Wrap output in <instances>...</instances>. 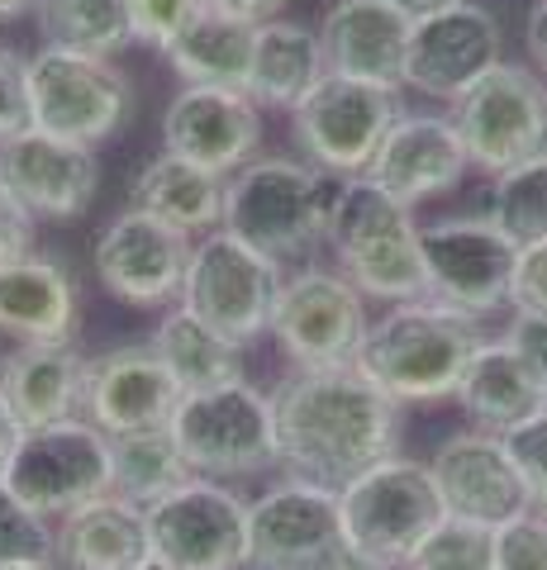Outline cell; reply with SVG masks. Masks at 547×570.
Returning a JSON list of instances; mask_svg holds the SVG:
<instances>
[{
	"label": "cell",
	"mask_w": 547,
	"mask_h": 570,
	"mask_svg": "<svg viewBox=\"0 0 547 570\" xmlns=\"http://www.w3.org/2000/svg\"><path fill=\"white\" fill-rule=\"evenodd\" d=\"M272 419L276 466L291 480L343 490L395 456L400 404L358 366H291L272 390Z\"/></svg>",
	"instance_id": "1"
},
{
	"label": "cell",
	"mask_w": 547,
	"mask_h": 570,
	"mask_svg": "<svg viewBox=\"0 0 547 570\" xmlns=\"http://www.w3.org/2000/svg\"><path fill=\"white\" fill-rule=\"evenodd\" d=\"M481 343L486 333L471 314L448 309L438 299H410V305H391V314L372 318L352 366L385 400L433 404V400H457L467 362Z\"/></svg>",
	"instance_id": "2"
},
{
	"label": "cell",
	"mask_w": 547,
	"mask_h": 570,
	"mask_svg": "<svg viewBox=\"0 0 547 570\" xmlns=\"http://www.w3.org/2000/svg\"><path fill=\"white\" fill-rule=\"evenodd\" d=\"M324 243L333 247V257H339V272L358 285L367 299H385V305L429 299L414 205L395 200L372 176H348V181H339Z\"/></svg>",
	"instance_id": "3"
},
{
	"label": "cell",
	"mask_w": 547,
	"mask_h": 570,
	"mask_svg": "<svg viewBox=\"0 0 547 570\" xmlns=\"http://www.w3.org/2000/svg\"><path fill=\"white\" fill-rule=\"evenodd\" d=\"M339 181L305 157H253L224 186V228L276 262L305 257L329 234Z\"/></svg>",
	"instance_id": "4"
},
{
	"label": "cell",
	"mask_w": 547,
	"mask_h": 570,
	"mask_svg": "<svg viewBox=\"0 0 547 570\" xmlns=\"http://www.w3.org/2000/svg\"><path fill=\"white\" fill-rule=\"evenodd\" d=\"M339 509L348 547L385 570H404L419 557V547L448 523L429 461L414 456L377 461L372 471H362L352 485L339 490Z\"/></svg>",
	"instance_id": "5"
},
{
	"label": "cell",
	"mask_w": 547,
	"mask_h": 570,
	"mask_svg": "<svg viewBox=\"0 0 547 570\" xmlns=\"http://www.w3.org/2000/svg\"><path fill=\"white\" fill-rule=\"evenodd\" d=\"M167 428L186 456V466L205 480L257 475L276 466L272 395L243 376L182 395Z\"/></svg>",
	"instance_id": "6"
},
{
	"label": "cell",
	"mask_w": 547,
	"mask_h": 570,
	"mask_svg": "<svg viewBox=\"0 0 547 570\" xmlns=\"http://www.w3.org/2000/svg\"><path fill=\"white\" fill-rule=\"evenodd\" d=\"M281 285H286V272L276 257L257 253L228 228H215L191 253L182 305L234 347H253L262 333H272Z\"/></svg>",
	"instance_id": "7"
},
{
	"label": "cell",
	"mask_w": 547,
	"mask_h": 570,
	"mask_svg": "<svg viewBox=\"0 0 547 570\" xmlns=\"http://www.w3.org/2000/svg\"><path fill=\"white\" fill-rule=\"evenodd\" d=\"M452 124L486 176L547 157V81L524 62H496L452 105Z\"/></svg>",
	"instance_id": "8"
},
{
	"label": "cell",
	"mask_w": 547,
	"mask_h": 570,
	"mask_svg": "<svg viewBox=\"0 0 547 570\" xmlns=\"http://www.w3.org/2000/svg\"><path fill=\"white\" fill-rule=\"evenodd\" d=\"M0 480L43 519H67L72 509L91 504L100 494H115L110 466V433H100L91 419H67L52 428H33L6 461Z\"/></svg>",
	"instance_id": "9"
},
{
	"label": "cell",
	"mask_w": 547,
	"mask_h": 570,
	"mask_svg": "<svg viewBox=\"0 0 547 570\" xmlns=\"http://www.w3.org/2000/svg\"><path fill=\"white\" fill-rule=\"evenodd\" d=\"M129 100V77L110 58H86L52 43L29 58V119L43 134L96 148L119 134Z\"/></svg>",
	"instance_id": "10"
},
{
	"label": "cell",
	"mask_w": 547,
	"mask_h": 570,
	"mask_svg": "<svg viewBox=\"0 0 547 570\" xmlns=\"http://www.w3.org/2000/svg\"><path fill=\"white\" fill-rule=\"evenodd\" d=\"M372 318L339 266H300L276 295L272 337L291 366H352Z\"/></svg>",
	"instance_id": "11"
},
{
	"label": "cell",
	"mask_w": 547,
	"mask_h": 570,
	"mask_svg": "<svg viewBox=\"0 0 547 570\" xmlns=\"http://www.w3.org/2000/svg\"><path fill=\"white\" fill-rule=\"evenodd\" d=\"M395 119H400L395 91L329 71L305 96V105L291 110V129H295V148L305 153L310 167L329 171L333 181H348V176H367Z\"/></svg>",
	"instance_id": "12"
},
{
	"label": "cell",
	"mask_w": 547,
	"mask_h": 570,
	"mask_svg": "<svg viewBox=\"0 0 547 570\" xmlns=\"http://www.w3.org/2000/svg\"><path fill=\"white\" fill-rule=\"evenodd\" d=\"M419 253H423V276H429V299L462 309L471 318L509 309L519 247L486 214L419 224Z\"/></svg>",
	"instance_id": "13"
},
{
	"label": "cell",
	"mask_w": 547,
	"mask_h": 570,
	"mask_svg": "<svg viewBox=\"0 0 547 570\" xmlns=\"http://www.w3.org/2000/svg\"><path fill=\"white\" fill-rule=\"evenodd\" d=\"M148 513V547L176 570H248V504L219 480L191 475Z\"/></svg>",
	"instance_id": "14"
},
{
	"label": "cell",
	"mask_w": 547,
	"mask_h": 570,
	"mask_svg": "<svg viewBox=\"0 0 547 570\" xmlns=\"http://www.w3.org/2000/svg\"><path fill=\"white\" fill-rule=\"evenodd\" d=\"M343 547L339 490L286 475L248 504V570H324Z\"/></svg>",
	"instance_id": "15"
},
{
	"label": "cell",
	"mask_w": 547,
	"mask_h": 570,
	"mask_svg": "<svg viewBox=\"0 0 547 570\" xmlns=\"http://www.w3.org/2000/svg\"><path fill=\"white\" fill-rule=\"evenodd\" d=\"M196 243L148 209H119L96 238V281L134 309H157L182 299Z\"/></svg>",
	"instance_id": "16"
},
{
	"label": "cell",
	"mask_w": 547,
	"mask_h": 570,
	"mask_svg": "<svg viewBox=\"0 0 547 570\" xmlns=\"http://www.w3.org/2000/svg\"><path fill=\"white\" fill-rule=\"evenodd\" d=\"M505 48V33L486 6H448L438 14H423L410 29V58H404V86L429 100L457 105L476 81L486 77Z\"/></svg>",
	"instance_id": "17"
},
{
	"label": "cell",
	"mask_w": 547,
	"mask_h": 570,
	"mask_svg": "<svg viewBox=\"0 0 547 570\" xmlns=\"http://www.w3.org/2000/svg\"><path fill=\"white\" fill-rule=\"evenodd\" d=\"M433 485L443 494L448 519H467L481 528H505L519 513L534 509L528 499V480L519 471L515 452L500 433L471 428V433H452L429 461Z\"/></svg>",
	"instance_id": "18"
},
{
	"label": "cell",
	"mask_w": 547,
	"mask_h": 570,
	"mask_svg": "<svg viewBox=\"0 0 547 570\" xmlns=\"http://www.w3.org/2000/svg\"><path fill=\"white\" fill-rule=\"evenodd\" d=\"M0 181L14 190L33 219H81L100 195L96 148L43 129H25L0 142Z\"/></svg>",
	"instance_id": "19"
},
{
	"label": "cell",
	"mask_w": 547,
	"mask_h": 570,
	"mask_svg": "<svg viewBox=\"0 0 547 570\" xmlns=\"http://www.w3.org/2000/svg\"><path fill=\"white\" fill-rule=\"evenodd\" d=\"M182 385L167 371V362L153 352V343H125L86 362L81 409L100 433H144V428H167Z\"/></svg>",
	"instance_id": "20"
},
{
	"label": "cell",
	"mask_w": 547,
	"mask_h": 570,
	"mask_svg": "<svg viewBox=\"0 0 547 570\" xmlns=\"http://www.w3.org/2000/svg\"><path fill=\"white\" fill-rule=\"evenodd\" d=\"M262 142V105L248 91L182 86L163 115V148L205 171L234 176Z\"/></svg>",
	"instance_id": "21"
},
{
	"label": "cell",
	"mask_w": 547,
	"mask_h": 570,
	"mask_svg": "<svg viewBox=\"0 0 547 570\" xmlns=\"http://www.w3.org/2000/svg\"><path fill=\"white\" fill-rule=\"evenodd\" d=\"M467 171L471 157L462 148L452 115H400L391 134L381 138L372 167H367V176L404 205H423L457 190Z\"/></svg>",
	"instance_id": "22"
},
{
	"label": "cell",
	"mask_w": 547,
	"mask_h": 570,
	"mask_svg": "<svg viewBox=\"0 0 547 570\" xmlns=\"http://www.w3.org/2000/svg\"><path fill=\"white\" fill-rule=\"evenodd\" d=\"M410 29L414 20L400 14L391 0H333L320 29L324 62L333 77L400 91L404 58H410Z\"/></svg>",
	"instance_id": "23"
},
{
	"label": "cell",
	"mask_w": 547,
	"mask_h": 570,
	"mask_svg": "<svg viewBox=\"0 0 547 570\" xmlns=\"http://www.w3.org/2000/svg\"><path fill=\"white\" fill-rule=\"evenodd\" d=\"M77 318V281L58 257L25 253L0 262V333L20 343H72Z\"/></svg>",
	"instance_id": "24"
},
{
	"label": "cell",
	"mask_w": 547,
	"mask_h": 570,
	"mask_svg": "<svg viewBox=\"0 0 547 570\" xmlns=\"http://www.w3.org/2000/svg\"><path fill=\"white\" fill-rule=\"evenodd\" d=\"M81 390L86 356L72 343H20L0 366V400L10 404L25 433L77 419Z\"/></svg>",
	"instance_id": "25"
},
{
	"label": "cell",
	"mask_w": 547,
	"mask_h": 570,
	"mask_svg": "<svg viewBox=\"0 0 547 570\" xmlns=\"http://www.w3.org/2000/svg\"><path fill=\"white\" fill-rule=\"evenodd\" d=\"M457 404L467 409L476 428L505 438L534 419L538 409H547V385L509 337H486L467 362V376L457 385Z\"/></svg>",
	"instance_id": "26"
},
{
	"label": "cell",
	"mask_w": 547,
	"mask_h": 570,
	"mask_svg": "<svg viewBox=\"0 0 547 570\" xmlns=\"http://www.w3.org/2000/svg\"><path fill=\"white\" fill-rule=\"evenodd\" d=\"M148 551V513L119 494H100L58 519L52 557L62 570H134Z\"/></svg>",
	"instance_id": "27"
},
{
	"label": "cell",
	"mask_w": 547,
	"mask_h": 570,
	"mask_svg": "<svg viewBox=\"0 0 547 570\" xmlns=\"http://www.w3.org/2000/svg\"><path fill=\"white\" fill-rule=\"evenodd\" d=\"M257 20L228 14L219 6H205L196 20L172 39L163 58L182 77V86H219V91H248Z\"/></svg>",
	"instance_id": "28"
},
{
	"label": "cell",
	"mask_w": 547,
	"mask_h": 570,
	"mask_svg": "<svg viewBox=\"0 0 547 570\" xmlns=\"http://www.w3.org/2000/svg\"><path fill=\"white\" fill-rule=\"evenodd\" d=\"M329 77L320 33L295 20H262L248 67V96L267 110H300L305 96Z\"/></svg>",
	"instance_id": "29"
},
{
	"label": "cell",
	"mask_w": 547,
	"mask_h": 570,
	"mask_svg": "<svg viewBox=\"0 0 547 570\" xmlns=\"http://www.w3.org/2000/svg\"><path fill=\"white\" fill-rule=\"evenodd\" d=\"M224 186H228V176L205 171V167L163 148L134 176L129 195H134L138 209H148L157 219H167L172 228H182V234L196 238V234L224 228Z\"/></svg>",
	"instance_id": "30"
},
{
	"label": "cell",
	"mask_w": 547,
	"mask_h": 570,
	"mask_svg": "<svg viewBox=\"0 0 547 570\" xmlns=\"http://www.w3.org/2000/svg\"><path fill=\"white\" fill-rule=\"evenodd\" d=\"M148 343L167 362L176 385H182V395L243 376V362H238L243 347H234L228 337H219L209 324H201V318L191 314L182 299H176V305L157 318V333L148 337Z\"/></svg>",
	"instance_id": "31"
},
{
	"label": "cell",
	"mask_w": 547,
	"mask_h": 570,
	"mask_svg": "<svg viewBox=\"0 0 547 570\" xmlns=\"http://www.w3.org/2000/svg\"><path fill=\"white\" fill-rule=\"evenodd\" d=\"M110 466H115V494L138 509H153L176 485H186L191 471L182 448H176L172 428H144V433L110 438Z\"/></svg>",
	"instance_id": "32"
},
{
	"label": "cell",
	"mask_w": 547,
	"mask_h": 570,
	"mask_svg": "<svg viewBox=\"0 0 547 570\" xmlns=\"http://www.w3.org/2000/svg\"><path fill=\"white\" fill-rule=\"evenodd\" d=\"M39 29L52 48L115 58L134 43V6L129 0H39Z\"/></svg>",
	"instance_id": "33"
},
{
	"label": "cell",
	"mask_w": 547,
	"mask_h": 570,
	"mask_svg": "<svg viewBox=\"0 0 547 570\" xmlns=\"http://www.w3.org/2000/svg\"><path fill=\"white\" fill-rule=\"evenodd\" d=\"M486 219L515 247L547 243V157L519 163L500 176H490Z\"/></svg>",
	"instance_id": "34"
},
{
	"label": "cell",
	"mask_w": 547,
	"mask_h": 570,
	"mask_svg": "<svg viewBox=\"0 0 547 570\" xmlns=\"http://www.w3.org/2000/svg\"><path fill=\"white\" fill-rule=\"evenodd\" d=\"M58 532L48 528L43 513H33L6 480H0V566H25V561H52Z\"/></svg>",
	"instance_id": "35"
},
{
	"label": "cell",
	"mask_w": 547,
	"mask_h": 570,
	"mask_svg": "<svg viewBox=\"0 0 547 570\" xmlns=\"http://www.w3.org/2000/svg\"><path fill=\"white\" fill-rule=\"evenodd\" d=\"M496 570H547V513L528 509L496 528Z\"/></svg>",
	"instance_id": "36"
},
{
	"label": "cell",
	"mask_w": 547,
	"mask_h": 570,
	"mask_svg": "<svg viewBox=\"0 0 547 570\" xmlns=\"http://www.w3.org/2000/svg\"><path fill=\"white\" fill-rule=\"evenodd\" d=\"M134 6V43L167 52L172 39L182 33L209 0H129Z\"/></svg>",
	"instance_id": "37"
},
{
	"label": "cell",
	"mask_w": 547,
	"mask_h": 570,
	"mask_svg": "<svg viewBox=\"0 0 547 570\" xmlns=\"http://www.w3.org/2000/svg\"><path fill=\"white\" fill-rule=\"evenodd\" d=\"M509 452H515L519 471L528 480V499H534V509L547 513V409H538L528 423H519L515 433H505Z\"/></svg>",
	"instance_id": "38"
},
{
	"label": "cell",
	"mask_w": 547,
	"mask_h": 570,
	"mask_svg": "<svg viewBox=\"0 0 547 570\" xmlns=\"http://www.w3.org/2000/svg\"><path fill=\"white\" fill-rule=\"evenodd\" d=\"M25 129H33V119H29V58H14L10 48H0V142H10Z\"/></svg>",
	"instance_id": "39"
},
{
	"label": "cell",
	"mask_w": 547,
	"mask_h": 570,
	"mask_svg": "<svg viewBox=\"0 0 547 570\" xmlns=\"http://www.w3.org/2000/svg\"><path fill=\"white\" fill-rule=\"evenodd\" d=\"M509 309L515 314H547V243L519 247L515 285H509Z\"/></svg>",
	"instance_id": "40"
},
{
	"label": "cell",
	"mask_w": 547,
	"mask_h": 570,
	"mask_svg": "<svg viewBox=\"0 0 547 570\" xmlns=\"http://www.w3.org/2000/svg\"><path fill=\"white\" fill-rule=\"evenodd\" d=\"M25 253H33V214L0 181V262L25 257Z\"/></svg>",
	"instance_id": "41"
},
{
	"label": "cell",
	"mask_w": 547,
	"mask_h": 570,
	"mask_svg": "<svg viewBox=\"0 0 547 570\" xmlns=\"http://www.w3.org/2000/svg\"><path fill=\"white\" fill-rule=\"evenodd\" d=\"M505 337L524 352V362L538 371L543 385H547V314H515L509 318Z\"/></svg>",
	"instance_id": "42"
},
{
	"label": "cell",
	"mask_w": 547,
	"mask_h": 570,
	"mask_svg": "<svg viewBox=\"0 0 547 570\" xmlns=\"http://www.w3.org/2000/svg\"><path fill=\"white\" fill-rule=\"evenodd\" d=\"M209 6H219V10H228V14H243V20H276L281 10L291 6V0H209Z\"/></svg>",
	"instance_id": "43"
},
{
	"label": "cell",
	"mask_w": 547,
	"mask_h": 570,
	"mask_svg": "<svg viewBox=\"0 0 547 570\" xmlns=\"http://www.w3.org/2000/svg\"><path fill=\"white\" fill-rule=\"evenodd\" d=\"M524 39H528V58H534V62L547 71V0H538V6L528 10V29H524Z\"/></svg>",
	"instance_id": "44"
},
{
	"label": "cell",
	"mask_w": 547,
	"mask_h": 570,
	"mask_svg": "<svg viewBox=\"0 0 547 570\" xmlns=\"http://www.w3.org/2000/svg\"><path fill=\"white\" fill-rule=\"evenodd\" d=\"M20 438H25V428L14 423V414H10V404L0 400V471H6V461L14 456V448H20Z\"/></svg>",
	"instance_id": "45"
},
{
	"label": "cell",
	"mask_w": 547,
	"mask_h": 570,
	"mask_svg": "<svg viewBox=\"0 0 547 570\" xmlns=\"http://www.w3.org/2000/svg\"><path fill=\"white\" fill-rule=\"evenodd\" d=\"M400 14H410V20H423V14H438L448 6H462V0H391Z\"/></svg>",
	"instance_id": "46"
},
{
	"label": "cell",
	"mask_w": 547,
	"mask_h": 570,
	"mask_svg": "<svg viewBox=\"0 0 547 570\" xmlns=\"http://www.w3.org/2000/svg\"><path fill=\"white\" fill-rule=\"evenodd\" d=\"M324 570H385V566H377V561H367L362 551H352V547H343L339 557H333Z\"/></svg>",
	"instance_id": "47"
},
{
	"label": "cell",
	"mask_w": 547,
	"mask_h": 570,
	"mask_svg": "<svg viewBox=\"0 0 547 570\" xmlns=\"http://www.w3.org/2000/svg\"><path fill=\"white\" fill-rule=\"evenodd\" d=\"M29 10H39V0H0V24H14Z\"/></svg>",
	"instance_id": "48"
},
{
	"label": "cell",
	"mask_w": 547,
	"mask_h": 570,
	"mask_svg": "<svg viewBox=\"0 0 547 570\" xmlns=\"http://www.w3.org/2000/svg\"><path fill=\"white\" fill-rule=\"evenodd\" d=\"M0 570H62V566L52 557V561H25V566H0Z\"/></svg>",
	"instance_id": "49"
},
{
	"label": "cell",
	"mask_w": 547,
	"mask_h": 570,
	"mask_svg": "<svg viewBox=\"0 0 547 570\" xmlns=\"http://www.w3.org/2000/svg\"><path fill=\"white\" fill-rule=\"evenodd\" d=\"M134 570H176V566H167L163 557H153V551H148V557H144V561H138Z\"/></svg>",
	"instance_id": "50"
},
{
	"label": "cell",
	"mask_w": 547,
	"mask_h": 570,
	"mask_svg": "<svg viewBox=\"0 0 547 570\" xmlns=\"http://www.w3.org/2000/svg\"><path fill=\"white\" fill-rule=\"evenodd\" d=\"M0 366H6V347H0Z\"/></svg>",
	"instance_id": "51"
}]
</instances>
